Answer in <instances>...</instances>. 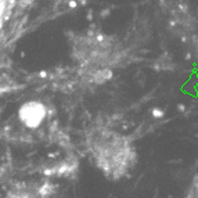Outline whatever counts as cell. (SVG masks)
<instances>
[{"instance_id": "cell-1", "label": "cell", "mask_w": 198, "mask_h": 198, "mask_svg": "<svg viewBox=\"0 0 198 198\" xmlns=\"http://www.w3.org/2000/svg\"><path fill=\"white\" fill-rule=\"evenodd\" d=\"M86 143L90 161L110 180L128 176L137 162L130 139L110 128H94L87 134Z\"/></svg>"}, {"instance_id": "cell-2", "label": "cell", "mask_w": 198, "mask_h": 198, "mask_svg": "<svg viewBox=\"0 0 198 198\" xmlns=\"http://www.w3.org/2000/svg\"><path fill=\"white\" fill-rule=\"evenodd\" d=\"M47 117V108L42 101L31 100L26 101L20 107L18 119L24 126L29 129H36L44 122Z\"/></svg>"}, {"instance_id": "cell-3", "label": "cell", "mask_w": 198, "mask_h": 198, "mask_svg": "<svg viewBox=\"0 0 198 198\" xmlns=\"http://www.w3.org/2000/svg\"><path fill=\"white\" fill-rule=\"evenodd\" d=\"M152 115H154L155 118H161V117H164V111H161V110H158V108H155V110L152 111Z\"/></svg>"}]
</instances>
